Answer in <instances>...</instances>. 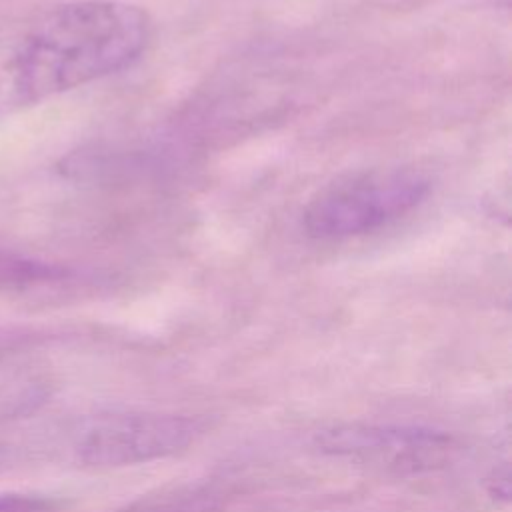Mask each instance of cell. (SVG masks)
I'll return each mask as SVG.
<instances>
[{"mask_svg":"<svg viewBox=\"0 0 512 512\" xmlns=\"http://www.w3.org/2000/svg\"><path fill=\"white\" fill-rule=\"evenodd\" d=\"M148 14L122 0H78L50 10L12 60L20 100L38 102L128 68L150 40Z\"/></svg>","mask_w":512,"mask_h":512,"instance_id":"1","label":"cell"},{"mask_svg":"<svg viewBox=\"0 0 512 512\" xmlns=\"http://www.w3.org/2000/svg\"><path fill=\"white\" fill-rule=\"evenodd\" d=\"M430 180L414 168L370 170L320 190L304 210V230L316 240H340L378 230L416 208Z\"/></svg>","mask_w":512,"mask_h":512,"instance_id":"2","label":"cell"},{"mask_svg":"<svg viewBox=\"0 0 512 512\" xmlns=\"http://www.w3.org/2000/svg\"><path fill=\"white\" fill-rule=\"evenodd\" d=\"M314 446L332 458L394 476H414L444 468L458 450L442 430L416 424L342 422L322 428Z\"/></svg>","mask_w":512,"mask_h":512,"instance_id":"3","label":"cell"},{"mask_svg":"<svg viewBox=\"0 0 512 512\" xmlns=\"http://www.w3.org/2000/svg\"><path fill=\"white\" fill-rule=\"evenodd\" d=\"M210 424L176 412H122L92 420L76 438V458L86 466L146 464L192 448Z\"/></svg>","mask_w":512,"mask_h":512,"instance_id":"4","label":"cell"},{"mask_svg":"<svg viewBox=\"0 0 512 512\" xmlns=\"http://www.w3.org/2000/svg\"><path fill=\"white\" fill-rule=\"evenodd\" d=\"M62 274H64V270H60L52 264H44V262L18 258V256L0 252V290L28 288L34 284L56 280Z\"/></svg>","mask_w":512,"mask_h":512,"instance_id":"5","label":"cell"},{"mask_svg":"<svg viewBox=\"0 0 512 512\" xmlns=\"http://www.w3.org/2000/svg\"><path fill=\"white\" fill-rule=\"evenodd\" d=\"M58 502L38 494H0V512H56Z\"/></svg>","mask_w":512,"mask_h":512,"instance_id":"6","label":"cell"}]
</instances>
